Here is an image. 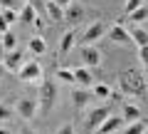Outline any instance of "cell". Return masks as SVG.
I'll return each mask as SVG.
<instances>
[{"mask_svg":"<svg viewBox=\"0 0 148 134\" xmlns=\"http://www.w3.org/2000/svg\"><path fill=\"white\" fill-rule=\"evenodd\" d=\"M119 87H121V92H126L131 97H146L148 94V82L138 67H126L119 75Z\"/></svg>","mask_w":148,"mask_h":134,"instance_id":"obj_1","label":"cell"},{"mask_svg":"<svg viewBox=\"0 0 148 134\" xmlns=\"http://www.w3.org/2000/svg\"><path fill=\"white\" fill-rule=\"evenodd\" d=\"M37 102H40V112L42 114H47L54 107V102H57V82L54 80H42L40 82V97H37Z\"/></svg>","mask_w":148,"mask_h":134,"instance_id":"obj_2","label":"cell"},{"mask_svg":"<svg viewBox=\"0 0 148 134\" xmlns=\"http://www.w3.org/2000/svg\"><path fill=\"white\" fill-rule=\"evenodd\" d=\"M17 77L22 82H42V65L37 62V60H30V62H25L20 67Z\"/></svg>","mask_w":148,"mask_h":134,"instance_id":"obj_3","label":"cell"},{"mask_svg":"<svg viewBox=\"0 0 148 134\" xmlns=\"http://www.w3.org/2000/svg\"><path fill=\"white\" fill-rule=\"evenodd\" d=\"M111 114V109H109V104H101V107H94L89 114H86V129L89 132H96V129L104 124V119Z\"/></svg>","mask_w":148,"mask_h":134,"instance_id":"obj_4","label":"cell"},{"mask_svg":"<svg viewBox=\"0 0 148 134\" xmlns=\"http://www.w3.org/2000/svg\"><path fill=\"white\" fill-rule=\"evenodd\" d=\"M15 112L20 114L22 119H32L37 112H40V102L37 99H32V97H20L15 104Z\"/></svg>","mask_w":148,"mask_h":134,"instance_id":"obj_5","label":"cell"},{"mask_svg":"<svg viewBox=\"0 0 148 134\" xmlns=\"http://www.w3.org/2000/svg\"><path fill=\"white\" fill-rule=\"evenodd\" d=\"M79 57H82V62H84L86 67L91 70V67H99V65H101L104 55H101V50H99V47H94V45H82Z\"/></svg>","mask_w":148,"mask_h":134,"instance_id":"obj_6","label":"cell"},{"mask_svg":"<svg viewBox=\"0 0 148 134\" xmlns=\"http://www.w3.org/2000/svg\"><path fill=\"white\" fill-rule=\"evenodd\" d=\"M104 32H109V30H106V25H104V20H94L84 30V35H82V45H94L96 40L104 37Z\"/></svg>","mask_w":148,"mask_h":134,"instance_id":"obj_7","label":"cell"},{"mask_svg":"<svg viewBox=\"0 0 148 134\" xmlns=\"http://www.w3.org/2000/svg\"><path fill=\"white\" fill-rule=\"evenodd\" d=\"M121 127H126V122H123L121 114H109V117L104 119V124L96 129V134H116Z\"/></svg>","mask_w":148,"mask_h":134,"instance_id":"obj_8","label":"cell"},{"mask_svg":"<svg viewBox=\"0 0 148 134\" xmlns=\"http://www.w3.org/2000/svg\"><path fill=\"white\" fill-rule=\"evenodd\" d=\"M106 35H109V40H111L114 45H131V42H133V40H131V32H128L121 22H116V25L111 27Z\"/></svg>","mask_w":148,"mask_h":134,"instance_id":"obj_9","label":"cell"},{"mask_svg":"<svg viewBox=\"0 0 148 134\" xmlns=\"http://www.w3.org/2000/svg\"><path fill=\"white\" fill-rule=\"evenodd\" d=\"M74 42H77V30H74V27H72V30H67V32H64V35H62V37H59L57 57H59V60H64V57H67V55H69V50L74 47Z\"/></svg>","mask_w":148,"mask_h":134,"instance_id":"obj_10","label":"cell"},{"mask_svg":"<svg viewBox=\"0 0 148 134\" xmlns=\"http://www.w3.org/2000/svg\"><path fill=\"white\" fill-rule=\"evenodd\" d=\"M94 97V92H89L86 87H74L72 90V104H74V109H84L86 104H89V99Z\"/></svg>","mask_w":148,"mask_h":134,"instance_id":"obj_11","label":"cell"},{"mask_svg":"<svg viewBox=\"0 0 148 134\" xmlns=\"http://www.w3.org/2000/svg\"><path fill=\"white\" fill-rule=\"evenodd\" d=\"M5 67L8 72H20V67L25 65V55L20 52V50H12V52H5Z\"/></svg>","mask_w":148,"mask_h":134,"instance_id":"obj_12","label":"cell"},{"mask_svg":"<svg viewBox=\"0 0 148 134\" xmlns=\"http://www.w3.org/2000/svg\"><path fill=\"white\" fill-rule=\"evenodd\" d=\"M64 10H67V8H62L59 3H54V0H47L45 15H47V20H49V22H62V20H64Z\"/></svg>","mask_w":148,"mask_h":134,"instance_id":"obj_13","label":"cell"},{"mask_svg":"<svg viewBox=\"0 0 148 134\" xmlns=\"http://www.w3.org/2000/svg\"><path fill=\"white\" fill-rule=\"evenodd\" d=\"M74 80H77V85H79V87H94V77H91V72H89L86 65L74 67Z\"/></svg>","mask_w":148,"mask_h":134,"instance_id":"obj_14","label":"cell"},{"mask_svg":"<svg viewBox=\"0 0 148 134\" xmlns=\"http://www.w3.org/2000/svg\"><path fill=\"white\" fill-rule=\"evenodd\" d=\"M64 20H67L69 25H79V22L84 20V8H82V5H74V3H72V5L64 10Z\"/></svg>","mask_w":148,"mask_h":134,"instance_id":"obj_15","label":"cell"},{"mask_svg":"<svg viewBox=\"0 0 148 134\" xmlns=\"http://www.w3.org/2000/svg\"><path fill=\"white\" fill-rule=\"evenodd\" d=\"M121 117H123V122H126V124H133V122H138V119H141V109H138L136 104L126 102V104H123Z\"/></svg>","mask_w":148,"mask_h":134,"instance_id":"obj_16","label":"cell"},{"mask_svg":"<svg viewBox=\"0 0 148 134\" xmlns=\"http://www.w3.org/2000/svg\"><path fill=\"white\" fill-rule=\"evenodd\" d=\"M131 40H133V45H138V47H146L148 45V30H143L141 25H136V27H131Z\"/></svg>","mask_w":148,"mask_h":134,"instance_id":"obj_17","label":"cell"},{"mask_svg":"<svg viewBox=\"0 0 148 134\" xmlns=\"http://www.w3.org/2000/svg\"><path fill=\"white\" fill-rule=\"evenodd\" d=\"M37 15H40V12H37V8L30 5V3H25V5L20 8V20H22V22H30V25H32V22L37 20Z\"/></svg>","mask_w":148,"mask_h":134,"instance_id":"obj_18","label":"cell"},{"mask_svg":"<svg viewBox=\"0 0 148 134\" xmlns=\"http://www.w3.org/2000/svg\"><path fill=\"white\" fill-rule=\"evenodd\" d=\"M54 80L64 82V85H77V80H74V70H67V67H59V70L54 72Z\"/></svg>","mask_w":148,"mask_h":134,"instance_id":"obj_19","label":"cell"},{"mask_svg":"<svg viewBox=\"0 0 148 134\" xmlns=\"http://www.w3.org/2000/svg\"><path fill=\"white\" fill-rule=\"evenodd\" d=\"M30 52L32 55H45V52H47V42H45V37H40V35L32 37L30 40Z\"/></svg>","mask_w":148,"mask_h":134,"instance_id":"obj_20","label":"cell"},{"mask_svg":"<svg viewBox=\"0 0 148 134\" xmlns=\"http://www.w3.org/2000/svg\"><path fill=\"white\" fill-rule=\"evenodd\" d=\"M91 92H94L96 99H111V87L106 85V82H96Z\"/></svg>","mask_w":148,"mask_h":134,"instance_id":"obj_21","label":"cell"},{"mask_svg":"<svg viewBox=\"0 0 148 134\" xmlns=\"http://www.w3.org/2000/svg\"><path fill=\"white\" fill-rule=\"evenodd\" d=\"M0 45H3V50L5 52H12V50H17V37H15V32H5L3 35V40H0Z\"/></svg>","mask_w":148,"mask_h":134,"instance_id":"obj_22","label":"cell"},{"mask_svg":"<svg viewBox=\"0 0 148 134\" xmlns=\"http://www.w3.org/2000/svg\"><path fill=\"white\" fill-rule=\"evenodd\" d=\"M123 134H146V122H133V124H126L123 127Z\"/></svg>","mask_w":148,"mask_h":134,"instance_id":"obj_23","label":"cell"},{"mask_svg":"<svg viewBox=\"0 0 148 134\" xmlns=\"http://www.w3.org/2000/svg\"><path fill=\"white\" fill-rule=\"evenodd\" d=\"M128 17H131L133 22H146V20H148V5H141L138 10H133Z\"/></svg>","mask_w":148,"mask_h":134,"instance_id":"obj_24","label":"cell"},{"mask_svg":"<svg viewBox=\"0 0 148 134\" xmlns=\"http://www.w3.org/2000/svg\"><path fill=\"white\" fill-rule=\"evenodd\" d=\"M0 5H3V10H20L25 0H0Z\"/></svg>","mask_w":148,"mask_h":134,"instance_id":"obj_25","label":"cell"},{"mask_svg":"<svg viewBox=\"0 0 148 134\" xmlns=\"http://www.w3.org/2000/svg\"><path fill=\"white\" fill-rule=\"evenodd\" d=\"M141 5H146V0H126V5H123V12L126 15H131L133 10H138Z\"/></svg>","mask_w":148,"mask_h":134,"instance_id":"obj_26","label":"cell"},{"mask_svg":"<svg viewBox=\"0 0 148 134\" xmlns=\"http://www.w3.org/2000/svg\"><path fill=\"white\" fill-rule=\"evenodd\" d=\"M10 117H12V107L10 104H0V122H5Z\"/></svg>","mask_w":148,"mask_h":134,"instance_id":"obj_27","label":"cell"},{"mask_svg":"<svg viewBox=\"0 0 148 134\" xmlns=\"http://www.w3.org/2000/svg\"><path fill=\"white\" fill-rule=\"evenodd\" d=\"M138 60H141V65L146 67V72H148V45L146 47H138Z\"/></svg>","mask_w":148,"mask_h":134,"instance_id":"obj_28","label":"cell"},{"mask_svg":"<svg viewBox=\"0 0 148 134\" xmlns=\"http://www.w3.org/2000/svg\"><path fill=\"white\" fill-rule=\"evenodd\" d=\"M25 3L35 5V8H37V12H40V15H45V8H47V0H25Z\"/></svg>","mask_w":148,"mask_h":134,"instance_id":"obj_29","label":"cell"},{"mask_svg":"<svg viewBox=\"0 0 148 134\" xmlns=\"http://www.w3.org/2000/svg\"><path fill=\"white\" fill-rule=\"evenodd\" d=\"M3 15H5V20L12 25V22H17V15H20V10H3Z\"/></svg>","mask_w":148,"mask_h":134,"instance_id":"obj_30","label":"cell"},{"mask_svg":"<svg viewBox=\"0 0 148 134\" xmlns=\"http://www.w3.org/2000/svg\"><path fill=\"white\" fill-rule=\"evenodd\" d=\"M57 134H77V132H74V124L67 122V124H62V127L57 129Z\"/></svg>","mask_w":148,"mask_h":134,"instance_id":"obj_31","label":"cell"},{"mask_svg":"<svg viewBox=\"0 0 148 134\" xmlns=\"http://www.w3.org/2000/svg\"><path fill=\"white\" fill-rule=\"evenodd\" d=\"M0 32H3V35H5V32H10V22L5 20V15H3V12H0Z\"/></svg>","mask_w":148,"mask_h":134,"instance_id":"obj_32","label":"cell"},{"mask_svg":"<svg viewBox=\"0 0 148 134\" xmlns=\"http://www.w3.org/2000/svg\"><path fill=\"white\" fill-rule=\"evenodd\" d=\"M32 27H35L37 32H42V30H45V17H42V15H37V20L32 22Z\"/></svg>","mask_w":148,"mask_h":134,"instance_id":"obj_33","label":"cell"},{"mask_svg":"<svg viewBox=\"0 0 148 134\" xmlns=\"http://www.w3.org/2000/svg\"><path fill=\"white\" fill-rule=\"evenodd\" d=\"M5 72H8V67H5V62H0V80L5 77Z\"/></svg>","mask_w":148,"mask_h":134,"instance_id":"obj_34","label":"cell"},{"mask_svg":"<svg viewBox=\"0 0 148 134\" xmlns=\"http://www.w3.org/2000/svg\"><path fill=\"white\" fill-rule=\"evenodd\" d=\"M54 3H59L62 8H69V5H72V0H54Z\"/></svg>","mask_w":148,"mask_h":134,"instance_id":"obj_35","label":"cell"},{"mask_svg":"<svg viewBox=\"0 0 148 134\" xmlns=\"http://www.w3.org/2000/svg\"><path fill=\"white\" fill-rule=\"evenodd\" d=\"M20 134H37V132H32L30 127H22V132H20Z\"/></svg>","mask_w":148,"mask_h":134,"instance_id":"obj_36","label":"cell"},{"mask_svg":"<svg viewBox=\"0 0 148 134\" xmlns=\"http://www.w3.org/2000/svg\"><path fill=\"white\" fill-rule=\"evenodd\" d=\"M5 60V50H3V45H0V62Z\"/></svg>","mask_w":148,"mask_h":134,"instance_id":"obj_37","label":"cell"},{"mask_svg":"<svg viewBox=\"0 0 148 134\" xmlns=\"http://www.w3.org/2000/svg\"><path fill=\"white\" fill-rule=\"evenodd\" d=\"M0 134H10V132H8V129H0Z\"/></svg>","mask_w":148,"mask_h":134,"instance_id":"obj_38","label":"cell"},{"mask_svg":"<svg viewBox=\"0 0 148 134\" xmlns=\"http://www.w3.org/2000/svg\"><path fill=\"white\" fill-rule=\"evenodd\" d=\"M0 40H3V32H0Z\"/></svg>","mask_w":148,"mask_h":134,"instance_id":"obj_39","label":"cell"},{"mask_svg":"<svg viewBox=\"0 0 148 134\" xmlns=\"http://www.w3.org/2000/svg\"><path fill=\"white\" fill-rule=\"evenodd\" d=\"M0 12H3V5H0Z\"/></svg>","mask_w":148,"mask_h":134,"instance_id":"obj_40","label":"cell"},{"mask_svg":"<svg viewBox=\"0 0 148 134\" xmlns=\"http://www.w3.org/2000/svg\"><path fill=\"white\" fill-rule=\"evenodd\" d=\"M146 3H148V0H146Z\"/></svg>","mask_w":148,"mask_h":134,"instance_id":"obj_41","label":"cell"},{"mask_svg":"<svg viewBox=\"0 0 148 134\" xmlns=\"http://www.w3.org/2000/svg\"><path fill=\"white\" fill-rule=\"evenodd\" d=\"M146 134H148V132H146Z\"/></svg>","mask_w":148,"mask_h":134,"instance_id":"obj_42","label":"cell"}]
</instances>
